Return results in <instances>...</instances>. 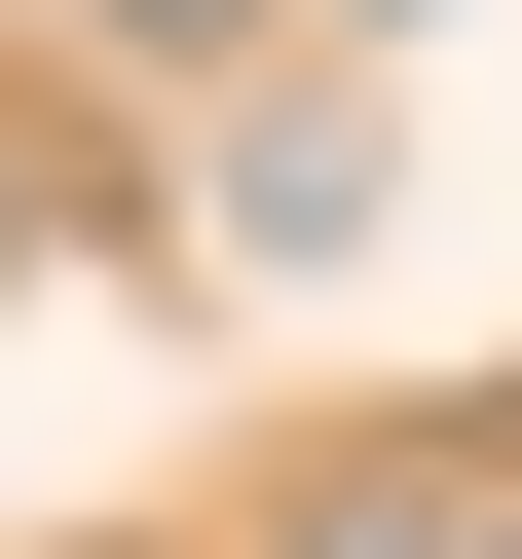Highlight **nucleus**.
<instances>
[{
  "instance_id": "2",
  "label": "nucleus",
  "mask_w": 522,
  "mask_h": 559,
  "mask_svg": "<svg viewBox=\"0 0 522 559\" xmlns=\"http://www.w3.org/2000/svg\"><path fill=\"white\" fill-rule=\"evenodd\" d=\"M112 38H261V0H112Z\"/></svg>"
},
{
  "instance_id": "3",
  "label": "nucleus",
  "mask_w": 522,
  "mask_h": 559,
  "mask_svg": "<svg viewBox=\"0 0 522 559\" xmlns=\"http://www.w3.org/2000/svg\"><path fill=\"white\" fill-rule=\"evenodd\" d=\"M0 261H38V187H0Z\"/></svg>"
},
{
  "instance_id": "1",
  "label": "nucleus",
  "mask_w": 522,
  "mask_h": 559,
  "mask_svg": "<svg viewBox=\"0 0 522 559\" xmlns=\"http://www.w3.org/2000/svg\"><path fill=\"white\" fill-rule=\"evenodd\" d=\"M224 261H373V112H224Z\"/></svg>"
},
{
  "instance_id": "4",
  "label": "nucleus",
  "mask_w": 522,
  "mask_h": 559,
  "mask_svg": "<svg viewBox=\"0 0 522 559\" xmlns=\"http://www.w3.org/2000/svg\"><path fill=\"white\" fill-rule=\"evenodd\" d=\"M373 38H411V0H373Z\"/></svg>"
}]
</instances>
